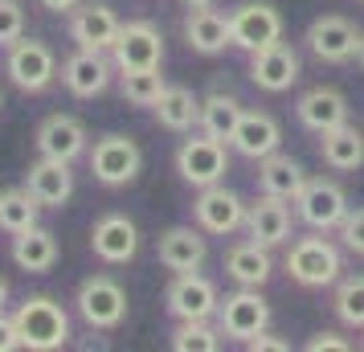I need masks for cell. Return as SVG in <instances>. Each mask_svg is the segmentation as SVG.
<instances>
[{
    "label": "cell",
    "mask_w": 364,
    "mask_h": 352,
    "mask_svg": "<svg viewBox=\"0 0 364 352\" xmlns=\"http://www.w3.org/2000/svg\"><path fill=\"white\" fill-rule=\"evenodd\" d=\"M17 336H21V348L29 352H53L70 340V316L66 307L50 295H29V299L17 303Z\"/></svg>",
    "instance_id": "cell-1"
},
{
    "label": "cell",
    "mask_w": 364,
    "mask_h": 352,
    "mask_svg": "<svg viewBox=\"0 0 364 352\" xmlns=\"http://www.w3.org/2000/svg\"><path fill=\"white\" fill-rule=\"evenodd\" d=\"M4 74H9V82L25 90V95H46L58 78V58L46 41H37V37H21L9 46L4 53Z\"/></svg>",
    "instance_id": "cell-2"
},
{
    "label": "cell",
    "mask_w": 364,
    "mask_h": 352,
    "mask_svg": "<svg viewBox=\"0 0 364 352\" xmlns=\"http://www.w3.org/2000/svg\"><path fill=\"white\" fill-rule=\"evenodd\" d=\"M86 164L95 172V181L107 188H119V185H132L135 176H139V168H144V151L135 144L132 135H102L95 139V148L86 151Z\"/></svg>",
    "instance_id": "cell-3"
},
{
    "label": "cell",
    "mask_w": 364,
    "mask_h": 352,
    "mask_svg": "<svg viewBox=\"0 0 364 352\" xmlns=\"http://www.w3.org/2000/svg\"><path fill=\"white\" fill-rule=\"evenodd\" d=\"M176 172H181L184 185L193 188H209V185H221L225 172H230V148L213 139V135H193L176 148Z\"/></svg>",
    "instance_id": "cell-4"
},
{
    "label": "cell",
    "mask_w": 364,
    "mask_h": 352,
    "mask_svg": "<svg viewBox=\"0 0 364 352\" xmlns=\"http://www.w3.org/2000/svg\"><path fill=\"white\" fill-rule=\"evenodd\" d=\"M340 250L331 246L328 238H299L287 250V274L299 287H331L340 283Z\"/></svg>",
    "instance_id": "cell-5"
},
{
    "label": "cell",
    "mask_w": 364,
    "mask_h": 352,
    "mask_svg": "<svg viewBox=\"0 0 364 352\" xmlns=\"http://www.w3.org/2000/svg\"><path fill=\"white\" fill-rule=\"evenodd\" d=\"M74 307H78V316H82L90 328L111 332V328H119V324L127 319V291H123L111 274H90V279H82V287H78Z\"/></svg>",
    "instance_id": "cell-6"
},
{
    "label": "cell",
    "mask_w": 364,
    "mask_h": 352,
    "mask_svg": "<svg viewBox=\"0 0 364 352\" xmlns=\"http://www.w3.org/2000/svg\"><path fill=\"white\" fill-rule=\"evenodd\" d=\"M111 62H115L119 74H127V70H156L164 62V33L151 21L119 25V37L111 46Z\"/></svg>",
    "instance_id": "cell-7"
},
{
    "label": "cell",
    "mask_w": 364,
    "mask_h": 352,
    "mask_svg": "<svg viewBox=\"0 0 364 352\" xmlns=\"http://www.w3.org/2000/svg\"><path fill=\"white\" fill-rule=\"evenodd\" d=\"M266 324H270V303L258 295V287H237L217 307V328H221V336L242 340V344L254 340V336H262Z\"/></svg>",
    "instance_id": "cell-8"
},
{
    "label": "cell",
    "mask_w": 364,
    "mask_h": 352,
    "mask_svg": "<svg viewBox=\"0 0 364 352\" xmlns=\"http://www.w3.org/2000/svg\"><path fill=\"white\" fill-rule=\"evenodd\" d=\"M230 33L237 50L258 53L266 46L282 41V17L270 0H250V4H237L230 13Z\"/></svg>",
    "instance_id": "cell-9"
},
{
    "label": "cell",
    "mask_w": 364,
    "mask_h": 352,
    "mask_svg": "<svg viewBox=\"0 0 364 352\" xmlns=\"http://www.w3.org/2000/svg\"><path fill=\"white\" fill-rule=\"evenodd\" d=\"M295 213H299V221H307L319 234L340 230V221L348 218V193L336 181H328V176H315L295 197Z\"/></svg>",
    "instance_id": "cell-10"
},
{
    "label": "cell",
    "mask_w": 364,
    "mask_h": 352,
    "mask_svg": "<svg viewBox=\"0 0 364 352\" xmlns=\"http://www.w3.org/2000/svg\"><path fill=\"white\" fill-rule=\"evenodd\" d=\"M246 213H250V205L242 201L233 188H225V185L200 188L197 205H193V218H197V225L205 230V234H217V238L237 234V230L246 225Z\"/></svg>",
    "instance_id": "cell-11"
},
{
    "label": "cell",
    "mask_w": 364,
    "mask_h": 352,
    "mask_svg": "<svg viewBox=\"0 0 364 352\" xmlns=\"http://www.w3.org/2000/svg\"><path fill=\"white\" fill-rule=\"evenodd\" d=\"M90 250L107 267H127L139 250V230L127 213H102L90 225Z\"/></svg>",
    "instance_id": "cell-12"
},
{
    "label": "cell",
    "mask_w": 364,
    "mask_h": 352,
    "mask_svg": "<svg viewBox=\"0 0 364 352\" xmlns=\"http://www.w3.org/2000/svg\"><path fill=\"white\" fill-rule=\"evenodd\" d=\"M307 46L319 62H331V66H340V62H352L356 50H360V29L352 25L348 17H315L307 25Z\"/></svg>",
    "instance_id": "cell-13"
},
{
    "label": "cell",
    "mask_w": 364,
    "mask_h": 352,
    "mask_svg": "<svg viewBox=\"0 0 364 352\" xmlns=\"http://www.w3.org/2000/svg\"><path fill=\"white\" fill-rule=\"evenodd\" d=\"M119 25H123V21L115 17V9L102 4V0H82V4L70 13V37H74L78 50L111 53V46H115V37H119Z\"/></svg>",
    "instance_id": "cell-14"
},
{
    "label": "cell",
    "mask_w": 364,
    "mask_h": 352,
    "mask_svg": "<svg viewBox=\"0 0 364 352\" xmlns=\"http://www.w3.org/2000/svg\"><path fill=\"white\" fill-rule=\"evenodd\" d=\"M164 299H168V316H176V319H209V316H217V307H221L217 287L209 283L205 274H197V270L176 274V279L168 283Z\"/></svg>",
    "instance_id": "cell-15"
},
{
    "label": "cell",
    "mask_w": 364,
    "mask_h": 352,
    "mask_svg": "<svg viewBox=\"0 0 364 352\" xmlns=\"http://www.w3.org/2000/svg\"><path fill=\"white\" fill-rule=\"evenodd\" d=\"M90 135H86L82 127V119H74V115H46L41 119V127H37V151L41 156H50V160H66V164H74L78 156H86L90 151V144H86Z\"/></svg>",
    "instance_id": "cell-16"
},
{
    "label": "cell",
    "mask_w": 364,
    "mask_h": 352,
    "mask_svg": "<svg viewBox=\"0 0 364 352\" xmlns=\"http://www.w3.org/2000/svg\"><path fill=\"white\" fill-rule=\"evenodd\" d=\"M111 53L102 50H74L62 62V82H66V90L74 95V99H95V95H102L107 86H111Z\"/></svg>",
    "instance_id": "cell-17"
},
{
    "label": "cell",
    "mask_w": 364,
    "mask_h": 352,
    "mask_svg": "<svg viewBox=\"0 0 364 352\" xmlns=\"http://www.w3.org/2000/svg\"><path fill=\"white\" fill-rule=\"evenodd\" d=\"M250 78L258 90H270V95H282L299 82V53L287 46V41H274L266 50L250 53Z\"/></svg>",
    "instance_id": "cell-18"
},
{
    "label": "cell",
    "mask_w": 364,
    "mask_h": 352,
    "mask_svg": "<svg viewBox=\"0 0 364 352\" xmlns=\"http://www.w3.org/2000/svg\"><path fill=\"white\" fill-rule=\"evenodd\" d=\"M25 188L33 193V201L41 205V209H62V205L74 197V172H70L66 160L41 156V160L29 164V172H25Z\"/></svg>",
    "instance_id": "cell-19"
},
{
    "label": "cell",
    "mask_w": 364,
    "mask_h": 352,
    "mask_svg": "<svg viewBox=\"0 0 364 352\" xmlns=\"http://www.w3.org/2000/svg\"><path fill=\"white\" fill-rule=\"evenodd\" d=\"M295 115H299V123H303L307 132L323 135V132L340 127V123L348 119V99L336 90V86H311L307 95H299Z\"/></svg>",
    "instance_id": "cell-20"
},
{
    "label": "cell",
    "mask_w": 364,
    "mask_h": 352,
    "mask_svg": "<svg viewBox=\"0 0 364 352\" xmlns=\"http://www.w3.org/2000/svg\"><path fill=\"white\" fill-rule=\"evenodd\" d=\"M230 144H233L237 156H246V160H262V156H270V151H279L282 127L274 123V115H266V111H242L237 132H233Z\"/></svg>",
    "instance_id": "cell-21"
},
{
    "label": "cell",
    "mask_w": 364,
    "mask_h": 352,
    "mask_svg": "<svg viewBox=\"0 0 364 352\" xmlns=\"http://www.w3.org/2000/svg\"><path fill=\"white\" fill-rule=\"evenodd\" d=\"M246 230H250V238H254V242H262V246H282V242H291L295 218H291V209H287V201H282V197L262 193V201L250 205Z\"/></svg>",
    "instance_id": "cell-22"
},
{
    "label": "cell",
    "mask_w": 364,
    "mask_h": 352,
    "mask_svg": "<svg viewBox=\"0 0 364 352\" xmlns=\"http://www.w3.org/2000/svg\"><path fill=\"white\" fill-rule=\"evenodd\" d=\"M156 254H160V267L184 274V270H200V262H205L209 246H205L200 230H193V225H172V230H164V234H160Z\"/></svg>",
    "instance_id": "cell-23"
},
{
    "label": "cell",
    "mask_w": 364,
    "mask_h": 352,
    "mask_svg": "<svg viewBox=\"0 0 364 352\" xmlns=\"http://www.w3.org/2000/svg\"><path fill=\"white\" fill-rule=\"evenodd\" d=\"M258 185H262V193H270V197L295 201L299 193H303V185H307V172H303V164H299L295 156L270 151V156L258 160Z\"/></svg>",
    "instance_id": "cell-24"
},
{
    "label": "cell",
    "mask_w": 364,
    "mask_h": 352,
    "mask_svg": "<svg viewBox=\"0 0 364 352\" xmlns=\"http://www.w3.org/2000/svg\"><path fill=\"white\" fill-rule=\"evenodd\" d=\"M319 156L331 172H356L364 164V132L344 119L340 127L319 135Z\"/></svg>",
    "instance_id": "cell-25"
},
{
    "label": "cell",
    "mask_w": 364,
    "mask_h": 352,
    "mask_svg": "<svg viewBox=\"0 0 364 352\" xmlns=\"http://www.w3.org/2000/svg\"><path fill=\"white\" fill-rule=\"evenodd\" d=\"M184 41L197 53H221L225 46H233L230 17L217 13L213 4H200V9H193L188 21H184Z\"/></svg>",
    "instance_id": "cell-26"
},
{
    "label": "cell",
    "mask_w": 364,
    "mask_h": 352,
    "mask_svg": "<svg viewBox=\"0 0 364 352\" xmlns=\"http://www.w3.org/2000/svg\"><path fill=\"white\" fill-rule=\"evenodd\" d=\"M13 262H17V270H25V274H46V270L58 267V238H53V230H46V225H33V230H25V234L13 238Z\"/></svg>",
    "instance_id": "cell-27"
},
{
    "label": "cell",
    "mask_w": 364,
    "mask_h": 352,
    "mask_svg": "<svg viewBox=\"0 0 364 352\" xmlns=\"http://www.w3.org/2000/svg\"><path fill=\"white\" fill-rule=\"evenodd\" d=\"M270 270H274V262H270V246L254 242V238L230 246V254H225V274H230L237 287H262L266 279H270Z\"/></svg>",
    "instance_id": "cell-28"
},
{
    "label": "cell",
    "mask_w": 364,
    "mask_h": 352,
    "mask_svg": "<svg viewBox=\"0 0 364 352\" xmlns=\"http://www.w3.org/2000/svg\"><path fill=\"white\" fill-rule=\"evenodd\" d=\"M151 111L160 119V127H168V132H193V127H200V99L188 86H168Z\"/></svg>",
    "instance_id": "cell-29"
},
{
    "label": "cell",
    "mask_w": 364,
    "mask_h": 352,
    "mask_svg": "<svg viewBox=\"0 0 364 352\" xmlns=\"http://www.w3.org/2000/svg\"><path fill=\"white\" fill-rule=\"evenodd\" d=\"M242 111H246V107L233 99V95L213 90V95H205V99H200V132L213 135V139H221V144H230L233 132H237Z\"/></svg>",
    "instance_id": "cell-30"
},
{
    "label": "cell",
    "mask_w": 364,
    "mask_h": 352,
    "mask_svg": "<svg viewBox=\"0 0 364 352\" xmlns=\"http://www.w3.org/2000/svg\"><path fill=\"white\" fill-rule=\"evenodd\" d=\"M37 213H41V205L33 201L29 188H4V193H0V230H4L9 238L33 230Z\"/></svg>",
    "instance_id": "cell-31"
},
{
    "label": "cell",
    "mask_w": 364,
    "mask_h": 352,
    "mask_svg": "<svg viewBox=\"0 0 364 352\" xmlns=\"http://www.w3.org/2000/svg\"><path fill=\"white\" fill-rule=\"evenodd\" d=\"M164 90H168V82H164V74H160V66L156 70H127L123 74V99L132 102V107H156Z\"/></svg>",
    "instance_id": "cell-32"
},
{
    "label": "cell",
    "mask_w": 364,
    "mask_h": 352,
    "mask_svg": "<svg viewBox=\"0 0 364 352\" xmlns=\"http://www.w3.org/2000/svg\"><path fill=\"white\" fill-rule=\"evenodd\" d=\"M172 348L176 352H217L221 348V328L209 319H181V328L172 332Z\"/></svg>",
    "instance_id": "cell-33"
},
{
    "label": "cell",
    "mask_w": 364,
    "mask_h": 352,
    "mask_svg": "<svg viewBox=\"0 0 364 352\" xmlns=\"http://www.w3.org/2000/svg\"><path fill=\"white\" fill-rule=\"evenodd\" d=\"M336 316L344 319L348 328H364V274H352V279H340L336 287Z\"/></svg>",
    "instance_id": "cell-34"
},
{
    "label": "cell",
    "mask_w": 364,
    "mask_h": 352,
    "mask_svg": "<svg viewBox=\"0 0 364 352\" xmlns=\"http://www.w3.org/2000/svg\"><path fill=\"white\" fill-rule=\"evenodd\" d=\"M25 37V9L21 0H0V50Z\"/></svg>",
    "instance_id": "cell-35"
},
{
    "label": "cell",
    "mask_w": 364,
    "mask_h": 352,
    "mask_svg": "<svg viewBox=\"0 0 364 352\" xmlns=\"http://www.w3.org/2000/svg\"><path fill=\"white\" fill-rule=\"evenodd\" d=\"M340 238H344V246L352 254H364V209H348V218L340 221Z\"/></svg>",
    "instance_id": "cell-36"
},
{
    "label": "cell",
    "mask_w": 364,
    "mask_h": 352,
    "mask_svg": "<svg viewBox=\"0 0 364 352\" xmlns=\"http://www.w3.org/2000/svg\"><path fill=\"white\" fill-rule=\"evenodd\" d=\"M307 352H348V340H340L336 332H315L307 340Z\"/></svg>",
    "instance_id": "cell-37"
},
{
    "label": "cell",
    "mask_w": 364,
    "mask_h": 352,
    "mask_svg": "<svg viewBox=\"0 0 364 352\" xmlns=\"http://www.w3.org/2000/svg\"><path fill=\"white\" fill-rule=\"evenodd\" d=\"M21 348V336H17V319L0 311V352H13Z\"/></svg>",
    "instance_id": "cell-38"
},
{
    "label": "cell",
    "mask_w": 364,
    "mask_h": 352,
    "mask_svg": "<svg viewBox=\"0 0 364 352\" xmlns=\"http://www.w3.org/2000/svg\"><path fill=\"white\" fill-rule=\"evenodd\" d=\"M246 348L250 352H287L291 348V344H287V340H274V336H254V340H246Z\"/></svg>",
    "instance_id": "cell-39"
},
{
    "label": "cell",
    "mask_w": 364,
    "mask_h": 352,
    "mask_svg": "<svg viewBox=\"0 0 364 352\" xmlns=\"http://www.w3.org/2000/svg\"><path fill=\"white\" fill-rule=\"evenodd\" d=\"M37 4H41L46 13H74L82 0H37Z\"/></svg>",
    "instance_id": "cell-40"
},
{
    "label": "cell",
    "mask_w": 364,
    "mask_h": 352,
    "mask_svg": "<svg viewBox=\"0 0 364 352\" xmlns=\"http://www.w3.org/2000/svg\"><path fill=\"white\" fill-rule=\"evenodd\" d=\"M4 303H9V279L0 274V311H4Z\"/></svg>",
    "instance_id": "cell-41"
},
{
    "label": "cell",
    "mask_w": 364,
    "mask_h": 352,
    "mask_svg": "<svg viewBox=\"0 0 364 352\" xmlns=\"http://www.w3.org/2000/svg\"><path fill=\"white\" fill-rule=\"evenodd\" d=\"M181 4H188V9H200V4H213V0H181Z\"/></svg>",
    "instance_id": "cell-42"
},
{
    "label": "cell",
    "mask_w": 364,
    "mask_h": 352,
    "mask_svg": "<svg viewBox=\"0 0 364 352\" xmlns=\"http://www.w3.org/2000/svg\"><path fill=\"white\" fill-rule=\"evenodd\" d=\"M356 62H360V70H364V33H360V50H356Z\"/></svg>",
    "instance_id": "cell-43"
},
{
    "label": "cell",
    "mask_w": 364,
    "mask_h": 352,
    "mask_svg": "<svg viewBox=\"0 0 364 352\" xmlns=\"http://www.w3.org/2000/svg\"><path fill=\"white\" fill-rule=\"evenodd\" d=\"M0 107H4V95H0Z\"/></svg>",
    "instance_id": "cell-44"
}]
</instances>
